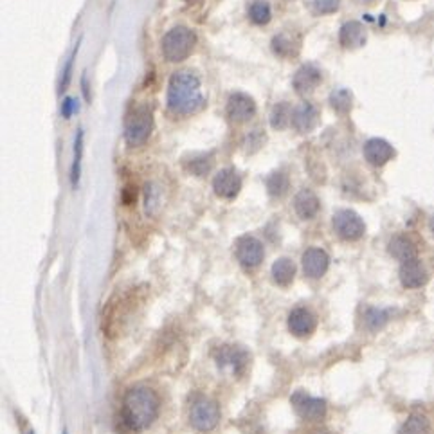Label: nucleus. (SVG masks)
I'll list each match as a JSON object with an SVG mask.
<instances>
[{
  "label": "nucleus",
  "mask_w": 434,
  "mask_h": 434,
  "mask_svg": "<svg viewBox=\"0 0 434 434\" xmlns=\"http://www.w3.org/2000/svg\"><path fill=\"white\" fill-rule=\"evenodd\" d=\"M319 123V112L312 103L305 101L299 107L294 108L292 112V126L296 132L308 133L317 126Z\"/></svg>",
  "instance_id": "12"
},
{
  "label": "nucleus",
  "mask_w": 434,
  "mask_h": 434,
  "mask_svg": "<svg viewBox=\"0 0 434 434\" xmlns=\"http://www.w3.org/2000/svg\"><path fill=\"white\" fill-rule=\"evenodd\" d=\"M289 328L294 335L306 337L315 330V315L308 308H294L289 315Z\"/></svg>",
  "instance_id": "16"
},
{
  "label": "nucleus",
  "mask_w": 434,
  "mask_h": 434,
  "mask_svg": "<svg viewBox=\"0 0 434 434\" xmlns=\"http://www.w3.org/2000/svg\"><path fill=\"white\" fill-rule=\"evenodd\" d=\"M429 228H430V232H433V236H434V216H433V218H430V222H429Z\"/></svg>",
  "instance_id": "34"
},
{
  "label": "nucleus",
  "mask_w": 434,
  "mask_h": 434,
  "mask_svg": "<svg viewBox=\"0 0 434 434\" xmlns=\"http://www.w3.org/2000/svg\"><path fill=\"white\" fill-rule=\"evenodd\" d=\"M153 130V112L148 105H139L130 112L124 123V139L130 146H141Z\"/></svg>",
  "instance_id": "4"
},
{
  "label": "nucleus",
  "mask_w": 434,
  "mask_h": 434,
  "mask_svg": "<svg viewBox=\"0 0 434 434\" xmlns=\"http://www.w3.org/2000/svg\"><path fill=\"white\" fill-rule=\"evenodd\" d=\"M330 105L335 112L339 114H348L352 110V94L344 88H339L330 94Z\"/></svg>",
  "instance_id": "26"
},
{
  "label": "nucleus",
  "mask_w": 434,
  "mask_h": 434,
  "mask_svg": "<svg viewBox=\"0 0 434 434\" xmlns=\"http://www.w3.org/2000/svg\"><path fill=\"white\" fill-rule=\"evenodd\" d=\"M430 429V423L423 414H411L407 422L402 426L400 434H427Z\"/></svg>",
  "instance_id": "24"
},
{
  "label": "nucleus",
  "mask_w": 434,
  "mask_h": 434,
  "mask_svg": "<svg viewBox=\"0 0 434 434\" xmlns=\"http://www.w3.org/2000/svg\"><path fill=\"white\" fill-rule=\"evenodd\" d=\"M312 434H331L330 430H315V433H312Z\"/></svg>",
  "instance_id": "35"
},
{
  "label": "nucleus",
  "mask_w": 434,
  "mask_h": 434,
  "mask_svg": "<svg viewBox=\"0 0 434 434\" xmlns=\"http://www.w3.org/2000/svg\"><path fill=\"white\" fill-rule=\"evenodd\" d=\"M220 420L218 407L211 400H197L191 405V423L199 430L215 429Z\"/></svg>",
  "instance_id": "7"
},
{
  "label": "nucleus",
  "mask_w": 434,
  "mask_h": 434,
  "mask_svg": "<svg viewBox=\"0 0 434 434\" xmlns=\"http://www.w3.org/2000/svg\"><path fill=\"white\" fill-rule=\"evenodd\" d=\"M272 51L277 56H292L298 53V46H294V40L289 33H282L272 38Z\"/></svg>",
  "instance_id": "25"
},
{
  "label": "nucleus",
  "mask_w": 434,
  "mask_h": 434,
  "mask_svg": "<svg viewBox=\"0 0 434 434\" xmlns=\"http://www.w3.org/2000/svg\"><path fill=\"white\" fill-rule=\"evenodd\" d=\"M331 223H334V229L339 235V238L346 242L359 240V238L364 236V231H366L362 218L355 211H352V209H341V211L335 213Z\"/></svg>",
  "instance_id": "5"
},
{
  "label": "nucleus",
  "mask_w": 434,
  "mask_h": 434,
  "mask_svg": "<svg viewBox=\"0 0 434 434\" xmlns=\"http://www.w3.org/2000/svg\"><path fill=\"white\" fill-rule=\"evenodd\" d=\"M159 397L146 386L129 389L123 398V422L132 430H143L157 418Z\"/></svg>",
  "instance_id": "2"
},
{
  "label": "nucleus",
  "mask_w": 434,
  "mask_h": 434,
  "mask_svg": "<svg viewBox=\"0 0 434 434\" xmlns=\"http://www.w3.org/2000/svg\"><path fill=\"white\" fill-rule=\"evenodd\" d=\"M360 2H362V4H373L375 0H360Z\"/></svg>",
  "instance_id": "36"
},
{
  "label": "nucleus",
  "mask_w": 434,
  "mask_h": 434,
  "mask_svg": "<svg viewBox=\"0 0 434 434\" xmlns=\"http://www.w3.org/2000/svg\"><path fill=\"white\" fill-rule=\"evenodd\" d=\"M256 114V103L251 96L244 92H235L228 100V116L235 123H245Z\"/></svg>",
  "instance_id": "8"
},
{
  "label": "nucleus",
  "mask_w": 434,
  "mask_h": 434,
  "mask_svg": "<svg viewBox=\"0 0 434 434\" xmlns=\"http://www.w3.org/2000/svg\"><path fill=\"white\" fill-rule=\"evenodd\" d=\"M292 405L294 409L298 411L299 416L305 418V420H319L327 413V402L321 400V398L308 397L303 391H298V393L294 395Z\"/></svg>",
  "instance_id": "10"
},
{
  "label": "nucleus",
  "mask_w": 434,
  "mask_h": 434,
  "mask_svg": "<svg viewBox=\"0 0 434 434\" xmlns=\"http://www.w3.org/2000/svg\"><path fill=\"white\" fill-rule=\"evenodd\" d=\"M206 100L202 96L199 76L191 71L175 72L168 83V107L178 116H191L202 110Z\"/></svg>",
  "instance_id": "1"
},
{
  "label": "nucleus",
  "mask_w": 434,
  "mask_h": 434,
  "mask_svg": "<svg viewBox=\"0 0 434 434\" xmlns=\"http://www.w3.org/2000/svg\"><path fill=\"white\" fill-rule=\"evenodd\" d=\"M289 188L290 180L283 171H276V173H272L269 178H267V191H269L270 197H276V199L285 197Z\"/></svg>",
  "instance_id": "22"
},
{
  "label": "nucleus",
  "mask_w": 434,
  "mask_h": 434,
  "mask_svg": "<svg viewBox=\"0 0 434 434\" xmlns=\"http://www.w3.org/2000/svg\"><path fill=\"white\" fill-rule=\"evenodd\" d=\"M81 157H83V130H78V137L74 143V161L71 168V182L72 186H78L79 173H81Z\"/></svg>",
  "instance_id": "27"
},
{
  "label": "nucleus",
  "mask_w": 434,
  "mask_h": 434,
  "mask_svg": "<svg viewBox=\"0 0 434 434\" xmlns=\"http://www.w3.org/2000/svg\"><path fill=\"white\" fill-rule=\"evenodd\" d=\"M395 155L393 146L389 145L384 139H369L366 145H364V157L371 166H384L386 162L391 161Z\"/></svg>",
  "instance_id": "15"
},
{
  "label": "nucleus",
  "mask_w": 434,
  "mask_h": 434,
  "mask_svg": "<svg viewBox=\"0 0 434 434\" xmlns=\"http://www.w3.org/2000/svg\"><path fill=\"white\" fill-rule=\"evenodd\" d=\"M213 190L220 199H235L242 190V177L232 168L220 170L213 178Z\"/></svg>",
  "instance_id": "9"
},
{
  "label": "nucleus",
  "mask_w": 434,
  "mask_h": 434,
  "mask_svg": "<svg viewBox=\"0 0 434 434\" xmlns=\"http://www.w3.org/2000/svg\"><path fill=\"white\" fill-rule=\"evenodd\" d=\"M245 362H247V357L238 348H223L222 353L218 355V364H222V366L223 364H229L232 369H236L238 364L245 366Z\"/></svg>",
  "instance_id": "28"
},
{
  "label": "nucleus",
  "mask_w": 434,
  "mask_h": 434,
  "mask_svg": "<svg viewBox=\"0 0 434 434\" xmlns=\"http://www.w3.org/2000/svg\"><path fill=\"white\" fill-rule=\"evenodd\" d=\"M341 0H314V9L321 15H328V13H335L339 9Z\"/></svg>",
  "instance_id": "30"
},
{
  "label": "nucleus",
  "mask_w": 434,
  "mask_h": 434,
  "mask_svg": "<svg viewBox=\"0 0 434 434\" xmlns=\"http://www.w3.org/2000/svg\"><path fill=\"white\" fill-rule=\"evenodd\" d=\"M136 199H137L136 188H124V190H123V202L126 204V206H132V204H136Z\"/></svg>",
  "instance_id": "33"
},
{
  "label": "nucleus",
  "mask_w": 434,
  "mask_h": 434,
  "mask_svg": "<svg viewBox=\"0 0 434 434\" xmlns=\"http://www.w3.org/2000/svg\"><path fill=\"white\" fill-rule=\"evenodd\" d=\"M78 49H79V44L76 46V49L72 51L71 54V58H69V62H67L65 65V71H63V78H62V83H60V91H65L67 87H69V81H71V72H72V63H74L76 60V54H78Z\"/></svg>",
  "instance_id": "31"
},
{
  "label": "nucleus",
  "mask_w": 434,
  "mask_h": 434,
  "mask_svg": "<svg viewBox=\"0 0 434 434\" xmlns=\"http://www.w3.org/2000/svg\"><path fill=\"white\" fill-rule=\"evenodd\" d=\"M319 207H321V202H319L317 195L310 190H301L294 199V209L303 220L314 218L317 215Z\"/></svg>",
  "instance_id": "17"
},
{
  "label": "nucleus",
  "mask_w": 434,
  "mask_h": 434,
  "mask_svg": "<svg viewBox=\"0 0 434 434\" xmlns=\"http://www.w3.org/2000/svg\"><path fill=\"white\" fill-rule=\"evenodd\" d=\"M321 79L323 78H321V71H319L317 67L303 65V67H299L298 72L294 74L292 85L298 94L306 96V94H312V92L319 87Z\"/></svg>",
  "instance_id": "13"
},
{
  "label": "nucleus",
  "mask_w": 434,
  "mask_h": 434,
  "mask_svg": "<svg viewBox=\"0 0 434 434\" xmlns=\"http://www.w3.org/2000/svg\"><path fill=\"white\" fill-rule=\"evenodd\" d=\"M427 270L422 265V261L414 260L404 261L400 267V282L405 289H418L427 283Z\"/></svg>",
  "instance_id": "14"
},
{
  "label": "nucleus",
  "mask_w": 434,
  "mask_h": 434,
  "mask_svg": "<svg viewBox=\"0 0 434 434\" xmlns=\"http://www.w3.org/2000/svg\"><path fill=\"white\" fill-rule=\"evenodd\" d=\"M292 108H290L289 103H277L276 107L272 108V114H270V124L272 129L276 130H283L289 126V123H292Z\"/></svg>",
  "instance_id": "21"
},
{
  "label": "nucleus",
  "mask_w": 434,
  "mask_h": 434,
  "mask_svg": "<svg viewBox=\"0 0 434 434\" xmlns=\"http://www.w3.org/2000/svg\"><path fill=\"white\" fill-rule=\"evenodd\" d=\"M195 44H197V37L193 31L186 25H177L162 38V54L168 62H182L193 53Z\"/></svg>",
  "instance_id": "3"
},
{
  "label": "nucleus",
  "mask_w": 434,
  "mask_h": 434,
  "mask_svg": "<svg viewBox=\"0 0 434 434\" xmlns=\"http://www.w3.org/2000/svg\"><path fill=\"white\" fill-rule=\"evenodd\" d=\"M328 263H330V258H328L327 251H323V249L310 247L306 249V253L303 254V270L312 280H317V277L323 276L328 270Z\"/></svg>",
  "instance_id": "11"
},
{
  "label": "nucleus",
  "mask_w": 434,
  "mask_h": 434,
  "mask_svg": "<svg viewBox=\"0 0 434 434\" xmlns=\"http://www.w3.org/2000/svg\"><path fill=\"white\" fill-rule=\"evenodd\" d=\"M339 41L341 46L346 47V49H357V47L364 46L366 44V29H364V25L355 20L346 22L341 27Z\"/></svg>",
  "instance_id": "18"
},
{
  "label": "nucleus",
  "mask_w": 434,
  "mask_h": 434,
  "mask_svg": "<svg viewBox=\"0 0 434 434\" xmlns=\"http://www.w3.org/2000/svg\"><path fill=\"white\" fill-rule=\"evenodd\" d=\"M235 249L238 261H240L244 267H247V269L258 267V265L263 261V244H261L258 238H254V236H240V238L236 240Z\"/></svg>",
  "instance_id": "6"
},
{
  "label": "nucleus",
  "mask_w": 434,
  "mask_h": 434,
  "mask_svg": "<svg viewBox=\"0 0 434 434\" xmlns=\"http://www.w3.org/2000/svg\"><path fill=\"white\" fill-rule=\"evenodd\" d=\"M76 110H78V101H76L74 98H65L62 103V116L65 117V119H69Z\"/></svg>",
  "instance_id": "32"
},
{
  "label": "nucleus",
  "mask_w": 434,
  "mask_h": 434,
  "mask_svg": "<svg viewBox=\"0 0 434 434\" xmlns=\"http://www.w3.org/2000/svg\"><path fill=\"white\" fill-rule=\"evenodd\" d=\"M296 276V265L290 258H280L272 265V280L277 285H290Z\"/></svg>",
  "instance_id": "20"
},
{
  "label": "nucleus",
  "mask_w": 434,
  "mask_h": 434,
  "mask_svg": "<svg viewBox=\"0 0 434 434\" xmlns=\"http://www.w3.org/2000/svg\"><path fill=\"white\" fill-rule=\"evenodd\" d=\"M249 17H251V20L256 25L269 24L270 17H272L269 2H265V0H254L251 8H249Z\"/></svg>",
  "instance_id": "23"
},
{
  "label": "nucleus",
  "mask_w": 434,
  "mask_h": 434,
  "mask_svg": "<svg viewBox=\"0 0 434 434\" xmlns=\"http://www.w3.org/2000/svg\"><path fill=\"white\" fill-rule=\"evenodd\" d=\"M388 321V312L384 310H376V308H369L368 314H366V324H368L371 330H376L381 328L382 324Z\"/></svg>",
  "instance_id": "29"
},
{
  "label": "nucleus",
  "mask_w": 434,
  "mask_h": 434,
  "mask_svg": "<svg viewBox=\"0 0 434 434\" xmlns=\"http://www.w3.org/2000/svg\"><path fill=\"white\" fill-rule=\"evenodd\" d=\"M389 253H391V256H395L398 261L404 263V261H409L416 258V247H414L411 238H407V236L404 235H398L389 242Z\"/></svg>",
  "instance_id": "19"
},
{
  "label": "nucleus",
  "mask_w": 434,
  "mask_h": 434,
  "mask_svg": "<svg viewBox=\"0 0 434 434\" xmlns=\"http://www.w3.org/2000/svg\"><path fill=\"white\" fill-rule=\"evenodd\" d=\"M29 434H34V433H29Z\"/></svg>",
  "instance_id": "37"
}]
</instances>
